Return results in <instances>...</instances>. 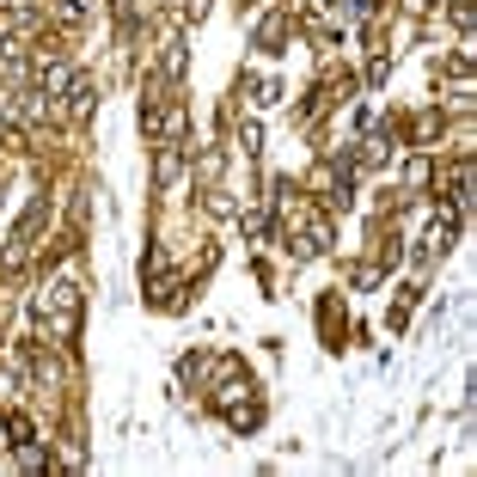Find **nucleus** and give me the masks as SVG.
I'll return each mask as SVG.
<instances>
[{
  "instance_id": "f257e3e1",
  "label": "nucleus",
  "mask_w": 477,
  "mask_h": 477,
  "mask_svg": "<svg viewBox=\"0 0 477 477\" xmlns=\"http://www.w3.org/2000/svg\"><path fill=\"white\" fill-rule=\"evenodd\" d=\"M214 410L227 416V429H238V435L264 422V398H257V386L238 374L233 361H221V392H214Z\"/></svg>"
},
{
  "instance_id": "f03ea898",
  "label": "nucleus",
  "mask_w": 477,
  "mask_h": 477,
  "mask_svg": "<svg viewBox=\"0 0 477 477\" xmlns=\"http://www.w3.org/2000/svg\"><path fill=\"white\" fill-rule=\"evenodd\" d=\"M37 312L49 318V331H56L62 343H74V337H80V288H74V275H56V282L43 288Z\"/></svg>"
},
{
  "instance_id": "7ed1b4c3",
  "label": "nucleus",
  "mask_w": 477,
  "mask_h": 477,
  "mask_svg": "<svg viewBox=\"0 0 477 477\" xmlns=\"http://www.w3.org/2000/svg\"><path fill=\"white\" fill-rule=\"evenodd\" d=\"M31 74H37V86H43L49 99H56V92H68V62H62V49H37Z\"/></svg>"
},
{
  "instance_id": "20e7f679",
  "label": "nucleus",
  "mask_w": 477,
  "mask_h": 477,
  "mask_svg": "<svg viewBox=\"0 0 477 477\" xmlns=\"http://www.w3.org/2000/svg\"><path fill=\"white\" fill-rule=\"evenodd\" d=\"M447 245H453V214H435V227H429V238H422V257H441Z\"/></svg>"
},
{
  "instance_id": "39448f33",
  "label": "nucleus",
  "mask_w": 477,
  "mask_h": 477,
  "mask_svg": "<svg viewBox=\"0 0 477 477\" xmlns=\"http://www.w3.org/2000/svg\"><path fill=\"white\" fill-rule=\"evenodd\" d=\"M92 110V80H68V117H86Z\"/></svg>"
},
{
  "instance_id": "423d86ee",
  "label": "nucleus",
  "mask_w": 477,
  "mask_h": 477,
  "mask_svg": "<svg viewBox=\"0 0 477 477\" xmlns=\"http://www.w3.org/2000/svg\"><path fill=\"white\" fill-rule=\"evenodd\" d=\"M178 166H184V153H178V147H166V153H160V184H171V178H178Z\"/></svg>"
}]
</instances>
